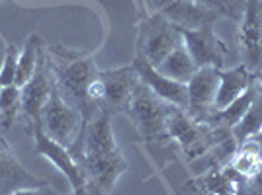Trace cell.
Returning <instances> with one entry per match:
<instances>
[{"instance_id":"cell-24","label":"cell","mask_w":262,"mask_h":195,"mask_svg":"<svg viewBox=\"0 0 262 195\" xmlns=\"http://www.w3.org/2000/svg\"><path fill=\"white\" fill-rule=\"evenodd\" d=\"M239 195H262V166L249 180H239Z\"/></svg>"},{"instance_id":"cell-27","label":"cell","mask_w":262,"mask_h":195,"mask_svg":"<svg viewBox=\"0 0 262 195\" xmlns=\"http://www.w3.org/2000/svg\"><path fill=\"white\" fill-rule=\"evenodd\" d=\"M0 2H2V0H0Z\"/></svg>"},{"instance_id":"cell-12","label":"cell","mask_w":262,"mask_h":195,"mask_svg":"<svg viewBox=\"0 0 262 195\" xmlns=\"http://www.w3.org/2000/svg\"><path fill=\"white\" fill-rule=\"evenodd\" d=\"M53 88V76L49 72L47 63L39 65L37 72L32 76V80L28 84L22 86V113L26 115V119L30 121V127H35L41 123V111L47 102V98L51 94Z\"/></svg>"},{"instance_id":"cell-2","label":"cell","mask_w":262,"mask_h":195,"mask_svg":"<svg viewBox=\"0 0 262 195\" xmlns=\"http://www.w3.org/2000/svg\"><path fill=\"white\" fill-rule=\"evenodd\" d=\"M139 82L141 80L133 65L104 68V70L98 68V75L88 90L90 104L96 111H106L110 115L127 113Z\"/></svg>"},{"instance_id":"cell-23","label":"cell","mask_w":262,"mask_h":195,"mask_svg":"<svg viewBox=\"0 0 262 195\" xmlns=\"http://www.w3.org/2000/svg\"><path fill=\"white\" fill-rule=\"evenodd\" d=\"M18 59H20V51L16 45H8L6 53H4V61L0 66V88L16 84V72H18Z\"/></svg>"},{"instance_id":"cell-3","label":"cell","mask_w":262,"mask_h":195,"mask_svg":"<svg viewBox=\"0 0 262 195\" xmlns=\"http://www.w3.org/2000/svg\"><path fill=\"white\" fill-rule=\"evenodd\" d=\"M182 43V32L163 14H143L137 22V57L157 66Z\"/></svg>"},{"instance_id":"cell-13","label":"cell","mask_w":262,"mask_h":195,"mask_svg":"<svg viewBox=\"0 0 262 195\" xmlns=\"http://www.w3.org/2000/svg\"><path fill=\"white\" fill-rule=\"evenodd\" d=\"M161 14L174 23L180 32L200 30L204 26L215 23L217 20V16L204 8L198 0H172Z\"/></svg>"},{"instance_id":"cell-4","label":"cell","mask_w":262,"mask_h":195,"mask_svg":"<svg viewBox=\"0 0 262 195\" xmlns=\"http://www.w3.org/2000/svg\"><path fill=\"white\" fill-rule=\"evenodd\" d=\"M174 106L159 98L143 82L135 88V94L127 109L131 123L135 125L143 141H161L166 137V123Z\"/></svg>"},{"instance_id":"cell-5","label":"cell","mask_w":262,"mask_h":195,"mask_svg":"<svg viewBox=\"0 0 262 195\" xmlns=\"http://www.w3.org/2000/svg\"><path fill=\"white\" fill-rule=\"evenodd\" d=\"M39 125L53 141H57L67 149H73L86 123H84L82 113L61 96V92L57 90L53 82L51 94L47 98L43 111H41Z\"/></svg>"},{"instance_id":"cell-6","label":"cell","mask_w":262,"mask_h":195,"mask_svg":"<svg viewBox=\"0 0 262 195\" xmlns=\"http://www.w3.org/2000/svg\"><path fill=\"white\" fill-rule=\"evenodd\" d=\"M33 142H35V154L47 158L49 162L53 164L59 172L69 180V184L73 187L75 195H92L90 187H88L86 174L82 170V166L77 162V158L71 154V151L59 144L57 141H53L43 129L41 125H35L32 129Z\"/></svg>"},{"instance_id":"cell-21","label":"cell","mask_w":262,"mask_h":195,"mask_svg":"<svg viewBox=\"0 0 262 195\" xmlns=\"http://www.w3.org/2000/svg\"><path fill=\"white\" fill-rule=\"evenodd\" d=\"M22 113V88L10 84L0 88V121L2 127L10 129Z\"/></svg>"},{"instance_id":"cell-26","label":"cell","mask_w":262,"mask_h":195,"mask_svg":"<svg viewBox=\"0 0 262 195\" xmlns=\"http://www.w3.org/2000/svg\"><path fill=\"white\" fill-rule=\"evenodd\" d=\"M256 80H258V84H260V88H262V72L258 76H256Z\"/></svg>"},{"instance_id":"cell-15","label":"cell","mask_w":262,"mask_h":195,"mask_svg":"<svg viewBox=\"0 0 262 195\" xmlns=\"http://www.w3.org/2000/svg\"><path fill=\"white\" fill-rule=\"evenodd\" d=\"M43 184L18 162L10 144L0 137V191H16L20 187Z\"/></svg>"},{"instance_id":"cell-17","label":"cell","mask_w":262,"mask_h":195,"mask_svg":"<svg viewBox=\"0 0 262 195\" xmlns=\"http://www.w3.org/2000/svg\"><path fill=\"white\" fill-rule=\"evenodd\" d=\"M45 51H43V41L37 33H32L28 37V41L24 43V49L18 59V72H16V86L22 88L32 80V76L37 72L39 65L43 63Z\"/></svg>"},{"instance_id":"cell-14","label":"cell","mask_w":262,"mask_h":195,"mask_svg":"<svg viewBox=\"0 0 262 195\" xmlns=\"http://www.w3.org/2000/svg\"><path fill=\"white\" fill-rule=\"evenodd\" d=\"M186 187L200 195H239V176L231 170L229 164H223L190 180Z\"/></svg>"},{"instance_id":"cell-11","label":"cell","mask_w":262,"mask_h":195,"mask_svg":"<svg viewBox=\"0 0 262 195\" xmlns=\"http://www.w3.org/2000/svg\"><path fill=\"white\" fill-rule=\"evenodd\" d=\"M131 65L137 70L139 80L147 88H151L157 96L163 98L164 102H168L174 108L188 109V90H186V84L176 82L172 78L161 75L151 63H147L145 59L137 57V55H135V59H133Z\"/></svg>"},{"instance_id":"cell-8","label":"cell","mask_w":262,"mask_h":195,"mask_svg":"<svg viewBox=\"0 0 262 195\" xmlns=\"http://www.w3.org/2000/svg\"><path fill=\"white\" fill-rule=\"evenodd\" d=\"M182 41L198 68H202V66H211V68H219V70L227 68L229 49L215 32V23L204 26L200 30L182 32Z\"/></svg>"},{"instance_id":"cell-19","label":"cell","mask_w":262,"mask_h":195,"mask_svg":"<svg viewBox=\"0 0 262 195\" xmlns=\"http://www.w3.org/2000/svg\"><path fill=\"white\" fill-rule=\"evenodd\" d=\"M227 164H229L231 170L239 176V180H249L258 172V168L262 166V152L249 139V141L237 144V149L231 154Z\"/></svg>"},{"instance_id":"cell-20","label":"cell","mask_w":262,"mask_h":195,"mask_svg":"<svg viewBox=\"0 0 262 195\" xmlns=\"http://www.w3.org/2000/svg\"><path fill=\"white\" fill-rule=\"evenodd\" d=\"M262 131V88L258 90V94L254 98V102L251 104L249 111L243 115V119L231 129V135L237 144L249 141L254 135H258Z\"/></svg>"},{"instance_id":"cell-9","label":"cell","mask_w":262,"mask_h":195,"mask_svg":"<svg viewBox=\"0 0 262 195\" xmlns=\"http://www.w3.org/2000/svg\"><path fill=\"white\" fill-rule=\"evenodd\" d=\"M77 162L86 174L88 187L92 195H110L121 178V174L127 170V162L120 149L108 154L80 156L77 158Z\"/></svg>"},{"instance_id":"cell-7","label":"cell","mask_w":262,"mask_h":195,"mask_svg":"<svg viewBox=\"0 0 262 195\" xmlns=\"http://www.w3.org/2000/svg\"><path fill=\"white\" fill-rule=\"evenodd\" d=\"M237 30L241 65L252 75L262 72V0H247Z\"/></svg>"},{"instance_id":"cell-22","label":"cell","mask_w":262,"mask_h":195,"mask_svg":"<svg viewBox=\"0 0 262 195\" xmlns=\"http://www.w3.org/2000/svg\"><path fill=\"white\" fill-rule=\"evenodd\" d=\"M204 8L213 12L215 16H223L227 20L239 22L243 12H245V2L247 0H198Z\"/></svg>"},{"instance_id":"cell-18","label":"cell","mask_w":262,"mask_h":195,"mask_svg":"<svg viewBox=\"0 0 262 195\" xmlns=\"http://www.w3.org/2000/svg\"><path fill=\"white\" fill-rule=\"evenodd\" d=\"M196 63H194V59L188 53L184 41L178 45L176 49H172L170 53L166 55V59H164L163 63L157 66V70L161 75L168 76V78H172L176 82H182V84H186L192 78V75L196 72Z\"/></svg>"},{"instance_id":"cell-16","label":"cell","mask_w":262,"mask_h":195,"mask_svg":"<svg viewBox=\"0 0 262 195\" xmlns=\"http://www.w3.org/2000/svg\"><path fill=\"white\" fill-rule=\"evenodd\" d=\"M254 80H256V75H252L245 65L223 68L221 70V78H219V88L213 109L219 111V109L227 108L231 102H235L237 98L243 96L251 88Z\"/></svg>"},{"instance_id":"cell-25","label":"cell","mask_w":262,"mask_h":195,"mask_svg":"<svg viewBox=\"0 0 262 195\" xmlns=\"http://www.w3.org/2000/svg\"><path fill=\"white\" fill-rule=\"evenodd\" d=\"M10 195H59L49 184H39V185H30V187H20Z\"/></svg>"},{"instance_id":"cell-1","label":"cell","mask_w":262,"mask_h":195,"mask_svg":"<svg viewBox=\"0 0 262 195\" xmlns=\"http://www.w3.org/2000/svg\"><path fill=\"white\" fill-rule=\"evenodd\" d=\"M45 63L53 76V82L61 96L71 106L82 113L84 123L92 119L98 111L90 104L88 90L98 75L94 57L78 49H67L61 45H51L45 51Z\"/></svg>"},{"instance_id":"cell-10","label":"cell","mask_w":262,"mask_h":195,"mask_svg":"<svg viewBox=\"0 0 262 195\" xmlns=\"http://www.w3.org/2000/svg\"><path fill=\"white\" fill-rule=\"evenodd\" d=\"M219 78H221L219 68L202 66V68H196L192 78L186 82L188 111L198 121H202L209 111H213V104H215V96H217L219 88Z\"/></svg>"}]
</instances>
